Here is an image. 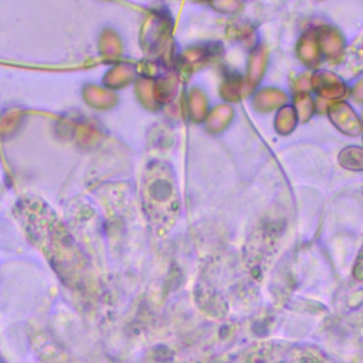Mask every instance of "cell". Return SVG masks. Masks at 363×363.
<instances>
[{
	"mask_svg": "<svg viewBox=\"0 0 363 363\" xmlns=\"http://www.w3.org/2000/svg\"><path fill=\"white\" fill-rule=\"evenodd\" d=\"M291 101L301 124H307L316 114V98L312 97V93H292Z\"/></svg>",
	"mask_w": 363,
	"mask_h": 363,
	"instance_id": "obj_13",
	"label": "cell"
},
{
	"mask_svg": "<svg viewBox=\"0 0 363 363\" xmlns=\"http://www.w3.org/2000/svg\"><path fill=\"white\" fill-rule=\"evenodd\" d=\"M229 36L232 40L242 43L250 49H253L257 42H256V28L251 26L247 22H232L227 30Z\"/></svg>",
	"mask_w": 363,
	"mask_h": 363,
	"instance_id": "obj_15",
	"label": "cell"
},
{
	"mask_svg": "<svg viewBox=\"0 0 363 363\" xmlns=\"http://www.w3.org/2000/svg\"><path fill=\"white\" fill-rule=\"evenodd\" d=\"M210 108L212 107L209 102V97L202 88L194 87L189 93H186L184 101V114L194 124L205 122Z\"/></svg>",
	"mask_w": 363,
	"mask_h": 363,
	"instance_id": "obj_10",
	"label": "cell"
},
{
	"mask_svg": "<svg viewBox=\"0 0 363 363\" xmlns=\"http://www.w3.org/2000/svg\"><path fill=\"white\" fill-rule=\"evenodd\" d=\"M267 67H268V49H267V46L257 43L253 49H250L246 71L243 74L246 84L251 93L264 80Z\"/></svg>",
	"mask_w": 363,
	"mask_h": 363,
	"instance_id": "obj_7",
	"label": "cell"
},
{
	"mask_svg": "<svg viewBox=\"0 0 363 363\" xmlns=\"http://www.w3.org/2000/svg\"><path fill=\"white\" fill-rule=\"evenodd\" d=\"M325 114L331 119L332 125L347 136L353 138L363 132L362 119L346 100L329 102Z\"/></svg>",
	"mask_w": 363,
	"mask_h": 363,
	"instance_id": "obj_4",
	"label": "cell"
},
{
	"mask_svg": "<svg viewBox=\"0 0 363 363\" xmlns=\"http://www.w3.org/2000/svg\"><path fill=\"white\" fill-rule=\"evenodd\" d=\"M318 2H322V0H318Z\"/></svg>",
	"mask_w": 363,
	"mask_h": 363,
	"instance_id": "obj_21",
	"label": "cell"
},
{
	"mask_svg": "<svg viewBox=\"0 0 363 363\" xmlns=\"http://www.w3.org/2000/svg\"><path fill=\"white\" fill-rule=\"evenodd\" d=\"M250 88L246 84L244 76L236 70L227 69L223 71L222 83L219 87V95L226 104H237L250 94Z\"/></svg>",
	"mask_w": 363,
	"mask_h": 363,
	"instance_id": "obj_8",
	"label": "cell"
},
{
	"mask_svg": "<svg viewBox=\"0 0 363 363\" xmlns=\"http://www.w3.org/2000/svg\"><path fill=\"white\" fill-rule=\"evenodd\" d=\"M209 6L222 15H239L244 9V0H209Z\"/></svg>",
	"mask_w": 363,
	"mask_h": 363,
	"instance_id": "obj_17",
	"label": "cell"
},
{
	"mask_svg": "<svg viewBox=\"0 0 363 363\" xmlns=\"http://www.w3.org/2000/svg\"><path fill=\"white\" fill-rule=\"evenodd\" d=\"M290 95L281 88L264 87L253 93L251 104L254 111L260 114H270L278 111L281 107L290 104Z\"/></svg>",
	"mask_w": 363,
	"mask_h": 363,
	"instance_id": "obj_9",
	"label": "cell"
},
{
	"mask_svg": "<svg viewBox=\"0 0 363 363\" xmlns=\"http://www.w3.org/2000/svg\"><path fill=\"white\" fill-rule=\"evenodd\" d=\"M353 275H355L356 280L363 281V251H362L360 257L357 258V263H356V266L353 268Z\"/></svg>",
	"mask_w": 363,
	"mask_h": 363,
	"instance_id": "obj_19",
	"label": "cell"
},
{
	"mask_svg": "<svg viewBox=\"0 0 363 363\" xmlns=\"http://www.w3.org/2000/svg\"><path fill=\"white\" fill-rule=\"evenodd\" d=\"M311 93H314L319 100L333 102L349 97L350 88L335 73L319 69L311 73Z\"/></svg>",
	"mask_w": 363,
	"mask_h": 363,
	"instance_id": "obj_3",
	"label": "cell"
},
{
	"mask_svg": "<svg viewBox=\"0 0 363 363\" xmlns=\"http://www.w3.org/2000/svg\"><path fill=\"white\" fill-rule=\"evenodd\" d=\"M350 95H352V98H353L357 104L363 105V78H362L360 81H357L356 85L350 90Z\"/></svg>",
	"mask_w": 363,
	"mask_h": 363,
	"instance_id": "obj_18",
	"label": "cell"
},
{
	"mask_svg": "<svg viewBox=\"0 0 363 363\" xmlns=\"http://www.w3.org/2000/svg\"><path fill=\"white\" fill-rule=\"evenodd\" d=\"M298 124H299L298 115L291 104H287V105L281 107L278 111H275L274 128H275L277 133L287 136L295 131Z\"/></svg>",
	"mask_w": 363,
	"mask_h": 363,
	"instance_id": "obj_14",
	"label": "cell"
},
{
	"mask_svg": "<svg viewBox=\"0 0 363 363\" xmlns=\"http://www.w3.org/2000/svg\"><path fill=\"white\" fill-rule=\"evenodd\" d=\"M339 163L342 167L352 172L363 170V148L360 146H347L339 153Z\"/></svg>",
	"mask_w": 363,
	"mask_h": 363,
	"instance_id": "obj_16",
	"label": "cell"
},
{
	"mask_svg": "<svg viewBox=\"0 0 363 363\" xmlns=\"http://www.w3.org/2000/svg\"><path fill=\"white\" fill-rule=\"evenodd\" d=\"M315 30L323 61H340L346 54V39L343 33L338 28L326 23L315 28Z\"/></svg>",
	"mask_w": 363,
	"mask_h": 363,
	"instance_id": "obj_5",
	"label": "cell"
},
{
	"mask_svg": "<svg viewBox=\"0 0 363 363\" xmlns=\"http://www.w3.org/2000/svg\"><path fill=\"white\" fill-rule=\"evenodd\" d=\"M295 52H297L298 60L307 70L315 71L321 69V64L323 63V57L319 49L315 28L308 29L301 35V37L297 42Z\"/></svg>",
	"mask_w": 363,
	"mask_h": 363,
	"instance_id": "obj_6",
	"label": "cell"
},
{
	"mask_svg": "<svg viewBox=\"0 0 363 363\" xmlns=\"http://www.w3.org/2000/svg\"><path fill=\"white\" fill-rule=\"evenodd\" d=\"M223 44L220 43L191 46L177 56L174 67L179 69L182 73L192 74L205 70L208 66L218 61L223 56Z\"/></svg>",
	"mask_w": 363,
	"mask_h": 363,
	"instance_id": "obj_2",
	"label": "cell"
},
{
	"mask_svg": "<svg viewBox=\"0 0 363 363\" xmlns=\"http://www.w3.org/2000/svg\"><path fill=\"white\" fill-rule=\"evenodd\" d=\"M196 4H209V0H194Z\"/></svg>",
	"mask_w": 363,
	"mask_h": 363,
	"instance_id": "obj_20",
	"label": "cell"
},
{
	"mask_svg": "<svg viewBox=\"0 0 363 363\" xmlns=\"http://www.w3.org/2000/svg\"><path fill=\"white\" fill-rule=\"evenodd\" d=\"M146 206L155 226L166 232L173 225L179 212V199L173 174L165 165H156L150 170L146 186Z\"/></svg>",
	"mask_w": 363,
	"mask_h": 363,
	"instance_id": "obj_1",
	"label": "cell"
},
{
	"mask_svg": "<svg viewBox=\"0 0 363 363\" xmlns=\"http://www.w3.org/2000/svg\"><path fill=\"white\" fill-rule=\"evenodd\" d=\"M234 119V109L230 104L222 102L219 105H215L210 108L206 119H205V125L206 129L213 133V135H219L223 131H226L232 121Z\"/></svg>",
	"mask_w": 363,
	"mask_h": 363,
	"instance_id": "obj_11",
	"label": "cell"
},
{
	"mask_svg": "<svg viewBox=\"0 0 363 363\" xmlns=\"http://www.w3.org/2000/svg\"><path fill=\"white\" fill-rule=\"evenodd\" d=\"M155 97L157 104H170L177 95L179 91V77L176 71H170L153 85Z\"/></svg>",
	"mask_w": 363,
	"mask_h": 363,
	"instance_id": "obj_12",
	"label": "cell"
}]
</instances>
